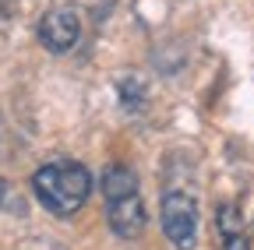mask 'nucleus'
<instances>
[{
    "label": "nucleus",
    "instance_id": "f257e3e1",
    "mask_svg": "<svg viewBox=\"0 0 254 250\" xmlns=\"http://www.w3.org/2000/svg\"><path fill=\"white\" fill-rule=\"evenodd\" d=\"M32 191H36L39 204L50 215L71 218L74 211L85 208V201L92 194V173L74 159L46 162L43 169H36V176H32Z\"/></svg>",
    "mask_w": 254,
    "mask_h": 250
},
{
    "label": "nucleus",
    "instance_id": "f03ea898",
    "mask_svg": "<svg viewBox=\"0 0 254 250\" xmlns=\"http://www.w3.org/2000/svg\"><path fill=\"white\" fill-rule=\"evenodd\" d=\"M103 194H106V218L110 229L120 240H138L148 226V211L138 194V176L127 166H106L103 173Z\"/></svg>",
    "mask_w": 254,
    "mask_h": 250
},
{
    "label": "nucleus",
    "instance_id": "7ed1b4c3",
    "mask_svg": "<svg viewBox=\"0 0 254 250\" xmlns=\"http://www.w3.org/2000/svg\"><path fill=\"white\" fill-rule=\"evenodd\" d=\"M163 233L177 250H190L198 240V201L184 194V191H170L163 194Z\"/></svg>",
    "mask_w": 254,
    "mask_h": 250
},
{
    "label": "nucleus",
    "instance_id": "20e7f679",
    "mask_svg": "<svg viewBox=\"0 0 254 250\" xmlns=\"http://www.w3.org/2000/svg\"><path fill=\"white\" fill-rule=\"evenodd\" d=\"M78 36H81V25H78V14H74L71 7H53V11H46L43 21H39V43H43L50 53H67V50H74Z\"/></svg>",
    "mask_w": 254,
    "mask_h": 250
},
{
    "label": "nucleus",
    "instance_id": "39448f33",
    "mask_svg": "<svg viewBox=\"0 0 254 250\" xmlns=\"http://www.w3.org/2000/svg\"><path fill=\"white\" fill-rule=\"evenodd\" d=\"M222 243H226V250H251L244 229H240V233H226V236H222Z\"/></svg>",
    "mask_w": 254,
    "mask_h": 250
},
{
    "label": "nucleus",
    "instance_id": "423d86ee",
    "mask_svg": "<svg viewBox=\"0 0 254 250\" xmlns=\"http://www.w3.org/2000/svg\"><path fill=\"white\" fill-rule=\"evenodd\" d=\"M4 194H7V187H4V180H0V201H4Z\"/></svg>",
    "mask_w": 254,
    "mask_h": 250
}]
</instances>
